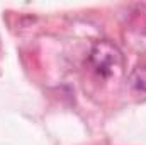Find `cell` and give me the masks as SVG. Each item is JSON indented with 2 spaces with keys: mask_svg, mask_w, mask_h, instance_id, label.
Returning <instances> with one entry per match:
<instances>
[{
  "mask_svg": "<svg viewBox=\"0 0 146 145\" xmlns=\"http://www.w3.org/2000/svg\"><path fill=\"white\" fill-rule=\"evenodd\" d=\"M90 63L100 77H112L121 72L122 53L121 50L107 39L97 41L90 51Z\"/></svg>",
  "mask_w": 146,
  "mask_h": 145,
  "instance_id": "1",
  "label": "cell"
},
{
  "mask_svg": "<svg viewBox=\"0 0 146 145\" xmlns=\"http://www.w3.org/2000/svg\"><path fill=\"white\" fill-rule=\"evenodd\" d=\"M129 84L133 85V89L146 92V65H138L131 75H129Z\"/></svg>",
  "mask_w": 146,
  "mask_h": 145,
  "instance_id": "2",
  "label": "cell"
}]
</instances>
